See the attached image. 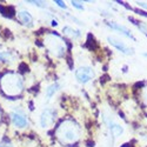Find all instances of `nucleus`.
<instances>
[{
  "instance_id": "obj_1",
  "label": "nucleus",
  "mask_w": 147,
  "mask_h": 147,
  "mask_svg": "<svg viewBox=\"0 0 147 147\" xmlns=\"http://www.w3.org/2000/svg\"><path fill=\"white\" fill-rule=\"evenodd\" d=\"M57 139L65 145L74 144L80 139V126L73 120H64L55 131Z\"/></svg>"
},
{
  "instance_id": "obj_2",
  "label": "nucleus",
  "mask_w": 147,
  "mask_h": 147,
  "mask_svg": "<svg viewBox=\"0 0 147 147\" xmlns=\"http://www.w3.org/2000/svg\"><path fill=\"white\" fill-rule=\"evenodd\" d=\"M0 85L7 95H18L24 88L22 79L16 73H6L0 80Z\"/></svg>"
},
{
  "instance_id": "obj_3",
  "label": "nucleus",
  "mask_w": 147,
  "mask_h": 147,
  "mask_svg": "<svg viewBox=\"0 0 147 147\" xmlns=\"http://www.w3.org/2000/svg\"><path fill=\"white\" fill-rule=\"evenodd\" d=\"M45 46L53 57L61 58L66 52V45L64 40L55 33H48L45 36Z\"/></svg>"
},
{
  "instance_id": "obj_4",
  "label": "nucleus",
  "mask_w": 147,
  "mask_h": 147,
  "mask_svg": "<svg viewBox=\"0 0 147 147\" xmlns=\"http://www.w3.org/2000/svg\"><path fill=\"white\" fill-rule=\"evenodd\" d=\"M55 117H57V113L54 109L52 108H46L41 112V115H40V125L42 128H48L51 127L54 121H55Z\"/></svg>"
},
{
  "instance_id": "obj_5",
  "label": "nucleus",
  "mask_w": 147,
  "mask_h": 147,
  "mask_svg": "<svg viewBox=\"0 0 147 147\" xmlns=\"http://www.w3.org/2000/svg\"><path fill=\"white\" fill-rule=\"evenodd\" d=\"M76 78L79 82L86 84L94 78V71L88 66H81L76 71Z\"/></svg>"
},
{
  "instance_id": "obj_6",
  "label": "nucleus",
  "mask_w": 147,
  "mask_h": 147,
  "mask_svg": "<svg viewBox=\"0 0 147 147\" xmlns=\"http://www.w3.org/2000/svg\"><path fill=\"white\" fill-rule=\"evenodd\" d=\"M107 40H108L109 44H111V45L115 48V50H118V51L121 52L122 54H126V55H132V54H134L133 48L129 47V46H127L122 40H120V39H118V38H114V36H108Z\"/></svg>"
},
{
  "instance_id": "obj_7",
  "label": "nucleus",
  "mask_w": 147,
  "mask_h": 147,
  "mask_svg": "<svg viewBox=\"0 0 147 147\" xmlns=\"http://www.w3.org/2000/svg\"><path fill=\"white\" fill-rule=\"evenodd\" d=\"M106 24H107V26H108V27H111L112 30L117 31L118 33H120V34H122L124 36H126V38H129L131 40L136 41V36H134V35L131 33V31H129L128 28H126L125 26L119 25V24H117V22H113V21H107Z\"/></svg>"
},
{
  "instance_id": "obj_8",
  "label": "nucleus",
  "mask_w": 147,
  "mask_h": 147,
  "mask_svg": "<svg viewBox=\"0 0 147 147\" xmlns=\"http://www.w3.org/2000/svg\"><path fill=\"white\" fill-rule=\"evenodd\" d=\"M11 119H12V124L18 128H24V127H26L27 124H28L26 117L20 114V113H12Z\"/></svg>"
},
{
  "instance_id": "obj_9",
  "label": "nucleus",
  "mask_w": 147,
  "mask_h": 147,
  "mask_svg": "<svg viewBox=\"0 0 147 147\" xmlns=\"http://www.w3.org/2000/svg\"><path fill=\"white\" fill-rule=\"evenodd\" d=\"M18 19L25 26H28L30 27V26L33 25V18H32V16L28 13L27 11H20L19 13H18Z\"/></svg>"
},
{
  "instance_id": "obj_10",
  "label": "nucleus",
  "mask_w": 147,
  "mask_h": 147,
  "mask_svg": "<svg viewBox=\"0 0 147 147\" xmlns=\"http://www.w3.org/2000/svg\"><path fill=\"white\" fill-rule=\"evenodd\" d=\"M108 127H109V132H111L112 137L114 139L121 137L122 133H124V127H122L121 125H119V124H117V122H112V124L109 125Z\"/></svg>"
},
{
  "instance_id": "obj_11",
  "label": "nucleus",
  "mask_w": 147,
  "mask_h": 147,
  "mask_svg": "<svg viewBox=\"0 0 147 147\" xmlns=\"http://www.w3.org/2000/svg\"><path fill=\"white\" fill-rule=\"evenodd\" d=\"M63 33L65 35H67L68 38H72V39H77V38H79V36L81 35V32L80 31L72 28L71 26H65L63 28Z\"/></svg>"
},
{
  "instance_id": "obj_12",
  "label": "nucleus",
  "mask_w": 147,
  "mask_h": 147,
  "mask_svg": "<svg viewBox=\"0 0 147 147\" xmlns=\"http://www.w3.org/2000/svg\"><path fill=\"white\" fill-rule=\"evenodd\" d=\"M59 88H60V85H59L58 82H54V84L50 85V86L46 88V98H47V99H51V98L55 94V92H57Z\"/></svg>"
},
{
  "instance_id": "obj_13",
  "label": "nucleus",
  "mask_w": 147,
  "mask_h": 147,
  "mask_svg": "<svg viewBox=\"0 0 147 147\" xmlns=\"http://www.w3.org/2000/svg\"><path fill=\"white\" fill-rule=\"evenodd\" d=\"M129 20H132V22L140 30V32H142L145 35H147V24L141 22V21H137V20H134V19H132V18H129Z\"/></svg>"
},
{
  "instance_id": "obj_14",
  "label": "nucleus",
  "mask_w": 147,
  "mask_h": 147,
  "mask_svg": "<svg viewBox=\"0 0 147 147\" xmlns=\"http://www.w3.org/2000/svg\"><path fill=\"white\" fill-rule=\"evenodd\" d=\"M12 60H13V55L9 52H0V61H3V63H9Z\"/></svg>"
},
{
  "instance_id": "obj_15",
  "label": "nucleus",
  "mask_w": 147,
  "mask_h": 147,
  "mask_svg": "<svg viewBox=\"0 0 147 147\" xmlns=\"http://www.w3.org/2000/svg\"><path fill=\"white\" fill-rule=\"evenodd\" d=\"M26 3H28V4H31V5H34V6H38V7H40V8H46L47 7V4L45 3V1H26Z\"/></svg>"
},
{
  "instance_id": "obj_16",
  "label": "nucleus",
  "mask_w": 147,
  "mask_h": 147,
  "mask_svg": "<svg viewBox=\"0 0 147 147\" xmlns=\"http://www.w3.org/2000/svg\"><path fill=\"white\" fill-rule=\"evenodd\" d=\"M141 99H142V102L147 106V86H145L141 90Z\"/></svg>"
},
{
  "instance_id": "obj_17",
  "label": "nucleus",
  "mask_w": 147,
  "mask_h": 147,
  "mask_svg": "<svg viewBox=\"0 0 147 147\" xmlns=\"http://www.w3.org/2000/svg\"><path fill=\"white\" fill-rule=\"evenodd\" d=\"M71 4H72V6H74L78 9H84V5L80 1H71Z\"/></svg>"
},
{
  "instance_id": "obj_18",
  "label": "nucleus",
  "mask_w": 147,
  "mask_h": 147,
  "mask_svg": "<svg viewBox=\"0 0 147 147\" xmlns=\"http://www.w3.org/2000/svg\"><path fill=\"white\" fill-rule=\"evenodd\" d=\"M54 3H55V5H58L59 7L66 9V4H65L64 1H60V0H57V1H54Z\"/></svg>"
},
{
  "instance_id": "obj_19",
  "label": "nucleus",
  "mask_w": 147,
  "mask_h": 147,
  "mask_svg": "<svg viewBox=\"0 0 147 147\" xmlns=\"http://www.w3.org/2000/svg\"><path fill=\"white\" fill-rule=\"evenodd\" d=\"M137 5H138V6H140V7H142L144 9H146V11H147V3H145V1H138V3H137Z\"/></svg>"
},
{
  "instance_id": "obj_20",
  "label": "nucleus",
  "mask_w": 147,
  "mask_h": 147,
  "mask_svg": "<svg viewBox=\"0 0 147 147\" xmlns=\"http://www.w3.org/2000/svg\"><path fill=\"white\" fill-rule=\"evenodd\" d=\"M142 55H144V57H145V58H147V53H144V54H142Z\"/></svg>"
},
{
  "instance_id": "obj_21",
  "label": "nucleus",
  "mask_w": 147,
  "mask_h": 147,
  "mask_svg": "<svg viewBox=\"0 0 147 147\" xmlns=\"http://www.w3.org/2000/svg\"><path fill=\"white\" fill-rule=\"evenodd\" d=\"M0 120H1V112H0Z\"/></svg>"
},
{
  "instance_id": "obj_22",
  "label": "nucleus",
  "mask_w": 147,
  "mask_h": 147,
  "mask_svg": "<svg viewBox=\"0 0 147 147\" xmlns=\"http://www.w3.org/2000/svg\"><path fill=\"white\" fill-rule=\"evenodd\" d=\"M0 147H1V146H0Z\"/></svg>"
}]
</instances>
